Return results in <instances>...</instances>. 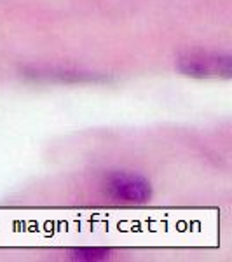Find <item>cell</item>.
Here are the masks:
<instances>
[{
	"mask_svg": "<svg viewBox=\"0 0 232 262\" xmlns=\"http://www.w3.org/2000/svg\"><path fill=\"white\" fill-rule=\"evenodd\" d=\"M103 194L122 205H143L150 201L152 185L145 177L129 171H113L103 182Z\"/></svg>",
	"mask_w": 232,
	"mask_h": 262,
	"instance_id": "obj_1",
	"label": "cell"
},
{
	"mask_svg": "<svg viewBox=\"0 0 232 262\" xmlns=\"http://www.w3.org/2000/svg\"><path fill=\"white\" fill-rule=\"evenodd\" d=\"M178 70L183 75L196 79L204 77H230L232 60L229 54L194 51L183 54L178 60Z\"/></svg>",
	"mask_w": 232,
	"mask_h": 262,
	"instance_id": "obj_2",
	"label": "cell"
},
{
	"mask_svg": "<svg viewBox=\"0 0 232 262\" xmlns=\"http://www.w3.org/2000/svg\"><path fill=\"white\" fill-rule=\"evenodd\" d=\"M27 77L33 81H58V82H100L105 81L103 75L91 74V72L74 70V69H60V67H33V69L25 70Z\"/></svg>",
	"mask_w": 232,
	"mask_h": 262,
	"instance_id": "obj_3",
	"label": "cell"
},
{
	"mask_svg": "<svg viewBox=\"0 0 232 262\" xmlns=\"http://www.w3.org/2000/svg\"><path fill=\"white\" fill-rule=\"evenodd\" d=\"M70 259L74 260H86V262H98L110 259V250L100 247H81L74 248L70 252Z\"/></svg>",
	"mask_w": 232,
	"mask_h": 262,
	"instance_id": "obj_4",
	"label": "cell"
}]
</instances>
